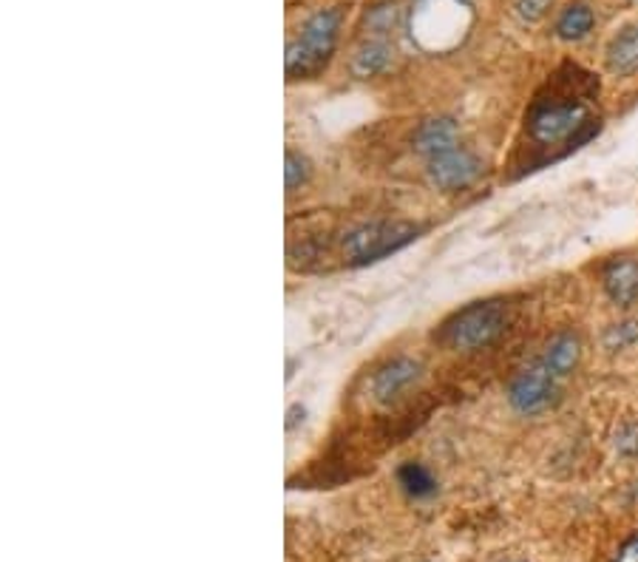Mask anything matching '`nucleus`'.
<instances>
[{
	"label": "nucleus",
	"mask_w": 638,
	"mask_h": 562,
	"mask_svg": "<svg viewBox=\"0 0 638 562\" xmlns=\"http://www.w3.org/2000/svg\"><path fill=\"white\" fill-rule=\"evenodd\" d=\"M596 91L593 74L565 66L553 74L545 91L537 94L526 115V131L531 145L542 151L539 165L567 156L598 134L602 122L591 111Z\"/></svg>",
	"instance_id": "f257e3e1"
},
{
	"label": "nucleus",
	"mask_w": 638,
	"mask_h": 562,
	"mask_svg": "<svg viewBox=\"0 0 638 562\" xmlns=\"http://www.w3.org/2000/svg\"><path fill=\"white\" fill-rule=\"evenodd\" d=\"M508 324H511V313H508L506 302H499V299L472 302L440 324L434 342L440 347L454 349V353H474V349H486L497 344L506 335Z\"/></svg>",
	"instance_id": "f03ea898"
},
{
	"label": "nucleus",
	"mask_w": 638,
	"mask_h": 562,
	"mask_svg": "<svg viewBox=\"0 0 638 562\" xmlns=\"http://www.w3.org/2000/svg\"><path fill=\"white\" fill-rule=\"evenodd\" d=\"M340 9H321L301 26L299 37L286 43V77L310 80L318 77L335 52L340 32Z\"/></svg>",
	"instance_id": "7ed1b4c3"
},
{
	"label": "nucleus",
	"mask_w": 638,
	"mask_h": 562,
	"mask_svg": "<svg viewBox=\"0 0 638 562\" xmlns=\"http://www.w3.org/2000/svg\"><path fill=\"white\" fill-rule=\"evenodd\" d=\"M418 236L420 228L418 225H409V221H392V219L364 221V225H358V228H353L346 234L344 256L349 264L364 268V264H375V261L386 259V256L409 248Z\"/></svg>",
	"instance_id": "20e7f679"
},
{
	"label": "nucleus",
	"mask_w": 638,
	"mask_h": 562,
	"mask_svg": "<svg viewBox=\"0 0 638 562\" xmlns=\"http://www.w3.org/2000/svg\"><path fill=\"white\" fill-rule=\"evenodd\" d=\"M559 401V378L548 372L542 361L531 364L522 372L513 375L508 383V403L519 415H542Z\"/></svg>",
	"instance_id": "39448f33"
},
{
	"label": "nucleus",
	"mask_w": 638,
	"mask_h": 562,
	"mask_svg": "<svg viewBox=\"0 0 638 562\" xmlns=\"http://www.w3.org/2000/svg\"><path fill=\"white\" fill-rule=\"evenodd\" d=\"M479 171H483L479 160L463 145L452 148L446 154L432 156V160H425L429 182H432L437 191H443V194H454V191H463V187L474 185Z\"/></svg>",
	"instance_id": "423d86ee"
},
{
	"label": "nucleus",
	"mask_w": 638,
	"mask_h": 562,
	"mask_svg": "<svg viewBox=\"0 0 638 562\" xmlns=\"http://www.w3.org/2000/svg\"><path fill=\"white\" fill-rule=\"evenodd\" d=\"M420 372H423V367H420V361H414V358H405V355L392 358V361H386L380 369H375V375L369 378V396L378 403H392L394 398L403 396L412 383H418Z\"/></svg>",
	"instance_id": "0eeeda50"
},
{
	"label": "nucleus",
	"mask_w": 638,
	"mask_h": 562,
	"mask_svg": "<svg viewBox=\"0 0 638 562\" xmlns=\"http://www.w3.org/2000/svg\"><path fill=\"white\" fill-rule=\"evenodd\" d=\"M459 145V131L457 122L448 120V117H434V120H425L423 126L414 131V151H418L423 160H432L437 154H446L452 148Z\"/></svg>",
	"instance_id": "6e6552de"
},
{
	"label": "nucleus",
	"mask_w": 638,
	"mask_h": 562,
	"mask_svg": "<svg viewBox=\"0 0 638 562\" xmlns=\"http://www.w3.org/2000/svg\"><path fill=\"white\" fill-rule=\"evenodd\" d=\"M605 293L618 307H632L638 302V261L636 259H616L605 268L602 275Z\"/></svg>",
	"instance_id": "1a4fd4ad"
},
{
	"label": "nucleus",
	"mask_w": 638,
	"mask_h": 562,
	"mask_svg": "<svg viewBox=\"0 0 638 562\" xmlns=\"http://www.w3.org/2000/svg\"><path fill=\"white\" fill-rule=\"evenodd\" d=\"M578 358H582V342H578V335L556 333L551 342H548L542 364H545L548 372L556 375V378H567V375L576 369Z\"/></svg>",
	"instance_id": "9d476101"
},
{
	"label": "nucleus",
	"mask_w": 638,
	"mask_h": 562,
	"mask_svg": "<svg viewBox=\"0 0 638 562\" xmlns=\"http://www.w3.org/2000/svg\"><path fill=\"white\" fill-rule=\"evenodd\" d=\"M607 68L616 77H627V74L638 72V23L613 37L610 46H607Z\"/></svg>",
	"instance_id": "9b49d317"
},
{
	"label": "nucleus",
	"mask_w": 638,
	"mask_h": 562,
	"mask_svg": "<svg viewBox=\"0 0 638 562\" xmlns=\"http://www.w3.org/2000/svg\"><path fill=\"white\" fill-rule=\"evenodd\" d=\"M398 483L400 489L405 491L414 500H429V497L437 495V480L423 463H405L398 468Z\"/></svg>",
	"instance_id": "f8f14e48"
},
{
	"label": "nucleus",
	"mask_w": 638,
	"mask_h": 562,
	"mask_svg": "<svg viewBox=\"0 0 638 562\" xmlns=\"http://www.w3.org/2000/svg\"><path fill=\"white\" fill-rule=\"evenodd\" d=\"M593 23H596L593 9L585 7V3H573V7H567L565 12H562V18L556 21V34L562 37V41L576 43L591 34Z\"/></svg>",
	"instance_id": "ddd939ff"
},
{
	"label": "nucleus",
	"mask_w": 638,
	"mask_h": 562,
	"mask_svg": "<svg viewBox=\"0 0 638 562\" xmlns=\"http://www.w3.org/2000/svg\"><path fill=\"white\" fill-rule=\"evenodd\" d=\"M389 54L392 52H389L386 43H380V41L364 43L353 57V74L355 77H360V80L375 77V74H380L386 66H389Z\"/></svg>",
	"instance_id": "4468645a"
},
{
	"label": "nucleus",
	"mask_w": 638,
	"mask_h": 562,
	"mask_svg": "<svg viewBox=\"0 0 638 562\" xmlns=\"http://www.w3.org/2000/svg\"><path fill=\"white\" fill-rule=\"evenodd\" d=\"M310 176H313V165H310V160H306L304 154H299V151H286L284 156V182H286V191H299L301 185H306L310 182Z\"/></svg>",
	"instance_id": "2eb2a0df"
},
{
	"label": "nucleus",
	"mask_w": 638,
	"mask_h": 562,
	"mask_svg": "<svg viewBox=\"0 0 638 562\" xmlns=\"http://www.w3.org/2000/svg\"><path fill=\"white\" fill-rule=\"evenodd\" d=\"M636 342H638V324L636 322L613 324V327L605 333L607 349H625Z\"/></svg>",
	"instance_id": "dca6fc26"
},
{
	"label": "nucleus",
	"mask_w": 638,
	"mask_h": 562,
	"mask_svg": "<svg viewBox=\"0 0 638 562\" xmlns=\"http://www.w3.org/2000/svg\"><path fill=\"white\" fill-rule=\"evenodd\" d=\"M394 3H380V7H375V9H369V29L372 32H378V34H383V32H389V29L394 26Z\"/></svg>",
	"instance_id": "f3484780"
},
{
	"label": "nucleus",
	"mask_w": 638,
	"mask_h": 562,
	"mask_svg": "<svg viewBox=\"0 0 638 562\" xmlns=\"http://www.w3.org/2000/svg\"><path fill=\"white\" fill-rule=\"evenodd\" d=\"M616 452L625 457H638V426L636 423H627V426L618 429Z\"/></svg>",
	"instance_id": "a211bd4d"
},
{
	"label": "nucleus",
	"mask_w": 638,
	"mask_h": 562,
	"mask_svg": "<svg viewBox=\"0 0 638 562\" xmlns=\"http://www.w3.org/2000/svg\"><path fill=\"white\" fill-rule=\"evenodd\" d=\"M551 0H517V14L526 23H537L545 18Z\"/></svg>",
	"instance_id": "6ab92c4d"
},
{
	"label": "nucleus",
	"mask_w": 638,
	"mask_h": 562,
	"mask_svg": "<svg viewBox=\"0 0 638 562\" xmlns=\"http://www.w3.org/2000/svg\"><path fill=\"white\" fill-rule=\"evenodd\" d=\"M613 562H638V537H630V540L618 549L616 560Z\"/></svg>",
	"instance_id": "aec40b11"
},
{
	"label": "nucleus",
	"mask_w": 638,
	"mask_h": 562,
	"mask_svg": "<svg viewBox=\"0 0 638 562\" xmlns=\"http://www.w3.org/2000/svg\"><path fill=\"white\" fill-rule=\"evenodd\" d=\"M299 415H304V407H293L290 409V421H286V429H293L299 423Z\"/></svg>",
	"instance_id": "412c9836"
}]
</instances>
